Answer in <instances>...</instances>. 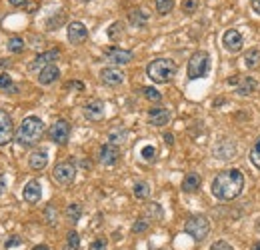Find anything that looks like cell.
<instances>
[{
	"instance_id": "cell-29",
	"label": "cell",
	"mask_w": 260,
	"mask_h": 250,
	"mask_svg": "<svg viewBox=\"0 0 260 250\" xmlns=\"http://www.w3.org/2000/svg\"><path fill=\"white\" fill-rule=\"evenodd\" d=\"M142 94H144V98H148L150 102H160L162 100V94L158 92L156 88H152V86H144V88H140Z\"/></svg>"
},
{
	"instance_id": "cell-17",
	"label": "cell",
	"mask_w": 260,
	"mask_h": 250,
	"mask_svg": "<svg viewBox=\"0 0 260 250\" xmlns=\"http://www.w3.org/2000/svg\"><path fill=\"white\" fill-rule=\"evenodd\" d=\"M148 122L152 126L168 124V122H170V110H168V108H160V106L150 108V110H148Z\"/></svg>"
},
{
	"instance_id": "cell-30",
	"label": "cell",
	"mask_w": 260,
	"mask_h": 250,
	"mask_svg": "<svg viewBox=\"0 0 260 250\" xmlns=\"http://www.w3.org/2000/svg\"><path fill=\"white\" fill-rule=\"evenodd\" d=\"M244 63H246L248 68H256L260 64V50H250V52H246Z\"/></svg>"
},
{
	"instance_id": "cell-39",
	"label": "cell",
	"mask_w": 260,
	"mask_h": 250,
	"mask_svg": "<svg viewBox=\"0 0 260 250\" xmlns=\"http://www.w3.org/2000/svg\"><path fill=\"white\" fill-rule=\"evenodd\" d=\"M20 244H22V238H20V236H16V234H12V236L4 242V248L10 250V248H14V246H20Z\"/></svg>"
},
{
	"instance_id": "cell-34",
	"label": "cell",
	"mask_w": 260,
	"mask_h": 250,
	"mask_svg": "<svg viewBox=\"0 0 260 250\" xmlns=\"http://www.w3.org/2000/svg\"><path fill=\"white\" fill-rule=\"evenodd\" d=\"M44 216H46V224L54 226V224H56V218H58V212H56V208L50 204V206H46V210H44Z\"/></svg>"
},
{
	"instance_id": "cell-40",
	"label": "cell",
	"mask_w": 260,
	"mask_h": 250,
	"mask_svg": "<svg viewBox=\"0 0 260 250\" xmlns=\"http://www.w3.org/2000/svg\"><path fill=\"white\" fill-rule=\"evenodd\" d=\"M106 246H108L106 238H96V240L90 242V250H106Z\"/></svg>"
},
{
	"instance_id": "cell-36",
	"label": "cell",
	"mask_w": 260,
	"mask_h": 250,
	"mask_svg": "<svg viewBox=\"0 0 260 250\" xmlns=\"http://www.w3.org/2000/svg\"><path fill=\"white\" fill-rule=\"evenodd\" d=\"M182 10L184 14H192L198 10V0H182Z\"/></svg>"
},
{
	"instance_id": "cell-26",
	"label": "cell",
	"mask_w": 260,
	"mask_h": 250,
	"mask_svg": "<svg viewBox=\"0 0 260 250\" xmlns=\"http://www.w3.org/2000/svg\"><path fill=\"white\" fill-rule=\"evenodd\" d=\"M8 50H10L12 54H20V52L24 50V40L18 38V36H12V38L8 40Z\"/></svg>"
},
{
	"instance_id": "cell-42",
	"label": "cell",
	"mask_w": 260,
	"mask_h": 250,
	"mask_svg": "<svg viewBox=\"0 0 260 250\" xmlns=\"http://www.w3.org/2000/svg\"><path fill=\"white\" fill-rule=\"evenodd\" d=\"M64 88H66V90H70V88H76V90H84V84H82V82H78V80H70V82H66Z\"/></svg>"
},
{
	"instance_id": "cell-41",
	"label": "cell",
	"mask_w": 260,
	"mask_h": 250,
	"mask_svg": "<svg viewBox=\"0 0 260 250\" xmlns=\"http://www.w3.org/2000/svg\"><path fill=\"white\" fill-rule=\"evenodd\" d=\"M210 250H234V248L228 244L226 240H216V242L210 246Z\"/></svg>"
},
{
	"instance_id": "cell-44",
	"label": "cell",
	"mask_w": 260,
	"mask_h": 250,
	"mask_svg": "<svg viewBox=\"0 0 260 250\" xmlns=\"http://www.w3.org/2000/svg\"><path fill=\"white\" fill-rule=\"evenodd\" d=\"M8 2H10L12 6H24V4L28 2V0H8Z\"/></svg>"
},
{
	"instance_id": "cell-15",
	"label": "cell",
	"mask_w": 260,
	"mask_h": 250,
	"mask_svg": "<svg viewBox=\"0 0 260 250\" xmlns=\"http://www.w3.org/2000/svg\"><path fill=\"white\" fill-rule=\"evenodd\" d=\"M222 44H224V48L228 52H238L242 48V34L238 30H234V28H230L222 36Z\"/></svg>"
},
{
	"instance_id": "cell-38",
	"label": "cell",
	"mask_w": 260,
	"mask_h": 250,
	"mask_svg": "<svg viewBox=\"0 0 260 250\" xmlns=\"http://www.w3.org/2000/svg\"><path fill=\"white\" fill-rule=\"evenodd\" d=\"M146 230H148V222H146V220L140 218L132 224V232H134V234H140V232H146Z\"/></svg>"
},
{
	"instance_id": "cell-3",
	"label": "cell",
	"mask_w": 260,
	"mask_h": 250,
	"mask_svg": "<svg viewBox=\"0 0 260 250\" xmlns=\"http://www.w3.org/2000/svg\"><path fill=\"white\" fill-rule=\"evenodd\" d=\"M174 74H176V64L170 58H156L146 66V76L156 84L170 82L174 78Z\"/></svg>"
},
{
	"instance_id": "cell-13",
	"label": "cell",
	"mask_w": 260,
	"mask_h": 250,
	"mask_svg": "<svg viewBox=\"0 0 260 250\" xmlns=\"http://www.w3.org/2000/svg\"><path fill=\"white\" fill-rule=\"evenodd\" d=\"M104 56H106V60L112 64H116V66H122V64H128L132 60V52L130 50H122V48H106L104 50Z\"/></svg>"
},
{
	"instance_id": "cell-1",
	"label": "cell",
	"mask_w": 260,
	"mask_h": 250,
	"mask_svg": "<svg viewBox=\"0 0 260 250\" xmlns=\"http://www.w3.org/2000/svg\"><path fill=\"white\" fill-rule=\"evenodd\" d=\"M244 190V174L238 168H230L222 170L214 180H212V194L218 200H234L236 196H240V192Z\"/></svg>"
},
{
	"instance_id": "cell-7",
	"label": "cell",
	"mask_w": 260,
	"mask_h": 250,
	"mask_svg": "<svg viewBox=\"0 0 260 250\" xmlns=\"http://www.w3.org/2000/svg\"><path fill=\"white\" fill-rule=\"evenodd\" d=\"M48 136H50V140L54 144L64 146L66 142H68V138H70V124L66 122L64 118H58L56 122H52V126L48 128Z\"/></svg>"
},
{
	"instance_id": "cell-8",
	"label": "cell",
	"mask_w": 260,
	"mask_h": 250,
	"mask_svg": "<svg viewBox=\"0 0 260 250\" xmlns=\"http://www.w3.org/2000/svg\"><path fill=\"white\" fill-rule=\"evenodd\" d=\"M14 138V124L6 110L0 108V146H6Z\"/></svg>"
},
{
	"instance_id": "cell-47",
	"label": "cell",
	"mask_w": 260,
	"mask_h": 250,
	"mask_svg": "<svg viewBox=\"0 0 260 250\" xmlns=\"http://www.w3.org/2000/svg\"><path fill=\"white\" fill-rule=\"evenodd\" d=\"M32 250H50V248H48L46 244H38V246H34Z\"/></svg>"
},
{
	"instance_id": "cell-18",
	"label": "cell",
	"mask_w": 260,
	"mask_h": 250,
	"mask_svg": "<svg viewBox=\"0 0 260 250\" xmlns=\"http://www.w3.org/2000/svg\"><path fill=\"white\" fill-rule=\"evenodd\" d=\"M22 198L26 200V202H30V204H36V202H40V198H42V186H40V182L38 180H30L24 190H22Z\"/></svg>"
},
{
	"instance_id": "cell-21",
	"label": "cell",
	"mask_w": 260,
	"mask_h": 250,
	"mask_svg": "<svg viewBox=\"0 0 260 250\" xmlns=\"http://www.w3.org/2000/svg\"><path fill=\"white\" fill-rule=\"evenodd\" d=\"M128 20L132 26H136V28H144L146 22H148V14H146L142 8H134V10L128 14Z\"/></svg>"
},
{
	"instance_id": "cell-25",
	"label": "cell",
	"mask_w": 260,
	"mask_h": 250,
	"mask_svg": "<svg viewBox=\"0 0 260 250\" xmlns=\"http://www.w3.org/2000/svg\"><path fill=\"white\" fill-rule=\"evenodd\" d=\"M0 90H4V92H16L18 90V86L12 82V78H10V74H0Z\"/></svg>"
},
{
	"instance_id": "cell-2",
	"label": "cell",
	"mask_w": 260,
	"mask_h": 250,
	"mask_svg": "<svg viewBox=\"0 0 260 250\" xmlns=\"http://www.w3.org/2000/svg\"><path fill=\"white\" fill-rule=\"evenodd\" d=\"M44 134V122L38 118V116H26L22 120V124L18 126V130L14 132V140L28 148V146H34Z\"/></svg>"
},
{
	"instance_id": "cell-20",
	"label": "cell",
	"mask_w": 260,
	"mask_h": 250,
	"mask_svg": "<svg viewBox=\"0 0 260 250\" xmlns=\"http://www.w3.org/2000/svg\"><path fill=\"white\" fill-rule=\"evenodd\" d=\"M46 164H48V152L46 150H34L28 157V166L32 170H44Z\"/></svg>"
},
{
	"instance_id": "cell-11",
	"label": "cell",
	"mask_w": 260,
	"mask_h": 250,
	"mask_svg": "<svg viewBox=\"0 0 260 250\" xmlns=\"http://www.w3.org/2000/svg\"><path fill=\"white\" fill-rule=\"evenodd\" d=\"M84 116H86V120H92V122H96V120H102L104 118V114H106V104L102 102V100H90V102H86L84 104Z\"/></svg>"
},
{
	"instance_id": "cell-24",
	"label": "cell",
	"mask_w": 260,
	"mask_h": 250,
	"mask_svg": "<svg viewBox=\"0 0 260 250\" xmlns=\"http://www.w3.org/2000/svg\"><path fill=\"white\" fill-rule=\"evenodd\" d=\"M80 248V234L76 232V230H70L68 234H66V242L62 250H78Z\"/></svg>"
},
{
	"instance_id": "cell-46",
	"label": "cell",
	"mask_w": 260,
	"mask_h": 250,
	"mask_svg": "<svg viewBox=\"0 0 260 250\" xmlns=\"http://www.w3.org/2000/svg\"><path fill=\"white\" fill-rule=\"evenodd\" d=\"M4 190H6V178H4L2 174H0V194H2Z\"/></svg>"
},
{
	"instance_id": "cell-31",
	"label": "cell",
	"mask_w": 260,
	"mask_h": 250,
	"mask_svg": "<svg viewBox=\"0 0 260 250\" xmlns=\"http://www.w3.org/2000/svg\"><path fill=\"white\" fill-rule=\"evenodd\" d=\"M140 157H142V160H146V162H152V160H156V148L152 144H146V146H142Z\"/></svg>"
},
{
	"instance_id": "cell-43",
	"label": "cell",
	"mask_w": 260,
	"mask_h": 250,
	"mask_svg": "<svg viewBox=\"0 0 260 250\" xmlns=\"http://www.w3.org/2000/svg\"><path fill=\"white\" fill-rule=\"evenodd\" d=\"M162 138H164V142H166V144H170V146H172V144H174V136H172V134H170V132H166V134H164Z\"/></svg>"
},
{
	"instance_id": "cell-35",
	"label": "cell",
	"mask_w": 260,
	"mask_h": 250,
	"mask_svg": "<svg viewBox=\"0 0 260 250\" xmlns=\"http://www.w3.org/2000/svg\"><path fill=\"white\" fill-rule=\"evenodd\" d=\"M146 212H148L150 216H154V218H158V220L162 218V208H160L156 202H150V204L146 206Z\"/></svg>"
},
{
	"instance_id": "cell-48",
	"label": "cell",
	"mask_w": 260,
	"mask_h": 250,
	"mask_svg": "<svg viewBox=\"0 0 260 250\" xmlns=\"http://www.w3.org/2000/svg\"><path fill=\"white\" fill-rule=\"evenodd\" d=\"M250 250H260V240H258V242H254V244H252V248H250Z\"/></svg>"
},
{
	"instance_id": "cell-4",
	"label": "cell",
	"mask_w": 260,
	"mask_h": 250,
	"mask_svg": "<svg viewBox=\"0 0 260 250\" xmlns=\"http://www.w3.org/2000/svg\"><path fill=\"white\" fill-rule=\"evenodd\" d=\"M184 232L194 240V242H202L208 234H210V222L202 214H194L184 222Z\"/></svg>"
},
{
	"instance_id": "cell-28",
	"label": "cell",
	"mask_w": 260,
	"mask_h": 250,
	"mask_svg": "<svg viewBox=\"0 0 260 250\" xmlns=\"http://www.w3.org/2000/svg\"><path fill=\"white\" fill-rule=\"evenodd\" d=\"M132 190H134V196H136V198H148V196H150V186H148V182H136Z\"/></svg>"
},
{
	"instance_id": "cell-27",
	"label": "cell",
	"mask_w": 260,
	"mask_h": 250,
	"mask_svg": "<svg viewBox=\"0 0 260 250\" xmlns=\"http://www.w3.org/2000/svg\"><path fill=\"white\" fill-rule=\"evenodd\" d=\"M124 136H126V130H124V128L110 130V134H108V142H110V144H120V142H124Z\"/></svg>"
},
{
	"instance_id": "cell-23",
	"label": "cell",
	"mask_w": 260,
	"mask_h": 250,
	"mask_svg": "<svg viewBox=\"0 0 260 250\" xmlns=\"http://www.w3.org/2000/svg\"><path fill=\"white\" fill-rule=\"evenodd\" d=\"M82 216V206H80V202H70L68 206H66V218L70 220V222H78Z\"/></svg>"
},
{
	"instance_id": "cell-33",
	"label": "cell",
	"mask_w": 260,
	"mask_h": 250,
	"mask_svg": "<svg viewBox=\"0 0 260 250\" xmlns=\"http://www.w3.org/2000/svg\"><path fill=\"white\" fill-rule=\"evenodd\" d=\"M250 162H252V164L260 170V136H258V140L254 142L252 150H250Z\"/></svg>"
},
{
	"instance_id": "cell-12",
	"label": "cell",
	"mask_w": 260,
	"mask_h": 250,
	"mask_svg": "<svg viewBox=\"0 0 260 250\" xmlns=\"http://www.w3.org/2000/svg\"><path fill=\"white\" fill-rule=\"evenodd\" d=\"M58 56H60V50H46V52H42V54H38L36 58H34L32 63H30V70H42L44 66H48V64H54L56 60H58Z\"/></svg>"
},
{
	"instance_id": "cell-22",
	"label": "cell",
	"mask_w": 260,
	"mask_h": 250,
	"mask_svg": "<svg viewBox=\"0 0 260 250\" xmlns=\"http://www.w3.org/2000/svg\"><path fill=\"white\" fill-rule=\"evenodd\" d=\"M200 184H202V178L196 172H188L184 176V180H182V190L184 192H196L200 188Z\"/></svg>"
},
{
	"instance_id": "cell-9",
	"label": "cell",
	"mask_w": 260,
	"mask_h": 250,
	"mask_svg": "<svg viewBox=\"0 0 260 250\" xmlns=\"http://www.w3.org/2000/svg\"><path fill=\"white\" fill-rule=\"evenodd\" d=\"M66 36H68V42H72V44H82V42L88 38V28H86L82 22L74 20V22H70V24L66 26Z\"/></svg>"
},
{
	"instance_id": "cell-14",
	"label": "cell",
	"mask_w": 260,
	"mask_h": 250,
	"mask_svg": "<svg viewBox=\"0 0 260 250\" xmlns=\"http://www.w3.org/2000/svg\"><path fill=\"white\" fill-rule=\"evenodd\" d=\"M118 158H120L118 146H116V144H110V142L104 144V146L100 148V152H98V160H100L104 166H112V164H116Z\"/></svg>"
},
{
	"instance_id": "cell-10",
	"label": "cell",
	"mask_w": 260,
	"mask_h": 250,
	"mask_svg": "<svg viewBox=\"0 0 260 250\" xmlns=\"http://www.w3.org/2000/svg\"><path fill=\"white\" fill-rule=\"evenodd\" d=\"M100 80H102V84H106V86H118V84L124 82V72H122L120 68H116V66L102 68V70H100Z\"/></svg>"
},
{
	"instance_id": "cell-32",
	"label": "cell",
	"mask_w": 260,
	"mask_h": 250,
	"mask_svg": "<svg viewBox=\"0 0 260 250\" xmlns=\"http://www.w3.org/2000/svg\"><path fill=\"white\" fill-rule=\"evenodd\" d=\"M172 8H174V0H156V10H158V14H168V12H172Z\"/></svg>"
},
{
	"instance_id": "cell-37",
	"label": "cell",
	"mask_w": 260,
	"mask_h": 250,
	"mask_svg": "<svg viewBox=\"0 0 260 250\" xmlns=\"http://www.w3.org/2000/svg\"><path fill=\"white\" fill-rule=\"evenodd\" d=\"M122 30H124V26H122V22H114L110 28H108V38H116V36H120L122 34Z\"/></svg>"
},
{
	"instance_id": "cell-49",
	"label": "cell",
	"mask_w": 260,
	"mask_h": 250,
	"mask_svg": "<svg viewBox=\"0 0 260 250\" xmlns=\"http://www.w3.org/2000/svg\"><path fill=\"white\" fill-rule=\"evenodd\" d=\"M86 2H90V0H86Z\"/></svg>"
},
{
	"instance_id": "cell-6",
	"label": "cell",
	"mask_w": 260,
	"mask_h": 250,
	"mask_svg": "<svg viewBox=\"0 0 260 250\" xmlns=\"http://www.w3.org/2000/svg\"><path fill=\"white\" fill-rule=\"evenodd\" d=\"M52 178L58 182V184H72L74 178H76V164L70 162V160H64V162H58L52 170Z\"/></svg>"
},
{
	"instance_id": "cell-16",
	"label": "cell",
	"mask_w": 260,
	"mask_h": 250,
	"mask_svg": "<svg viewBox=\"0 0 260 250\" xmlns=\"http://www.w3.org/2000/svg\"><path fill=\"white\" fill-rule=\"evenodd\" d=\"M58 78H60V70H58L56 64H48V66H44V68L38 72V82H40L42 86H48V84L56 82Z\"/></svg>"
},
{
	"instance_id": "cell-45",
	"label": "cell",
	"mask_w": 260,
	"mask_h": 250,
	"mask_svg": "<svg viewBox=\"0 0 260 250\" xmlns=\"http://www.w3.org/2000/svg\"><path fill=\"white\" fill-rule=\"evenodd\" d=\"M252 10L260 16V0H252Z\"/></svg>"
},
{
	"instance_id": "cell-5",
	"label": "cell",
	"mask_w": 260,
	"mask_h": 250,
	"mask_svg": "<svg viewBox=\"0 0 260 250\" xmlns=\"http://www.w3.org/2000/svg\"><path fill=\"white\" fill-rule=\"evenodd\" d=\"M208 68H210V56H208V52L198 50V52H194L190 56V60H188V68H186L188 78L190 80H198V78L206 76Z\"/></svg>"
},
{
	"instance_id": "cell-19",
	"label": "cell",
	"mask_w": 260,
	"mask_h": 250,
	"mask_svg": "<svg viewBox=\"0 0 260 250\" xmlns=\"http://www.w3.org/2000/svg\"><path fill=\"white\" fill-rule=\"evenodd\" d=\"M258 88V82L252 78V76H240L238 82H236V94L238 96H248Z\"/></svg>"
}]
</instances>
